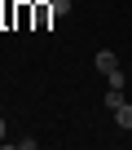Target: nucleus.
Returning <instances> with one entry per match:
<instances>
[{
  "instance_id": "39448f33",
  "label": "nucleus",
  "mask_w": 132,
  "mask_h": 150,
  "mask_svg": "<svg viewBox=\"0 0 132 150\" xmlns=\"http://www.w3.org/2000/svg\"><path fill=\"white\" fill-rule=\"evenodd\" d=\"M0 141H5V119H0Z\"/></svg>"
},
{
  "instance_id": "f257e3e1",
  "label": "nucleus",
  "mask_w": 132,
  "mask_h": 150,
  "mask_svg": "<svg viewBox=\"0 0 132 150\" xmlns=\"http://www.w3.org/2000/svg\"><path fill=\"white\" fill-rule=\"evenodd\" d=\"M97 71H101V75H110V71H119V57H114L110 49H101V53H97Z\"/></svg>"
},
{
  "instance_id": "7ed1b4c3",
  "label": "nucleus",
  "mask_w": 132,
  "mask_h": 150,
  "mask_svg": "<svg viewBox=\"0 0 132 150\" xmlns=\"http://www.w3.org/2000/svg\"><path fill=\"white\" fill-rule=\"evenodd\" d=\"M48 9H53V18H66L71 13V0H48Z\"/></svg>"
},
{
  "instance_id": "20e7f679",
  "label": "nucleus",
  "mask_w": 132,
  "mask_h": 150,
  "mask_svg": "<svg viewBox=\"0 0 132 150\" xmlns=\"http://www.w3.org/2000/svg\"><path fill=\"white\" fill-rule=\"evenodd\" d=\"M106 106L119 110V106H123V88H110V93H106Z\"/></svg>"
},
{
  "instance_id": "f03ea898",
  "label": "nucleus",
  "mask_w": 132,
  "mask_h": 150,
  "mask_svg": "<svg viewBox=\"0 0 132 150\" xmlns=\"http://www.w3.org/2000/svg\"><path fill=\"white\" fill-rule=\"evenodd\" d=\"M114 124H119V128H132V106H128V102L114 110Z\"/></svg>"
}]
</instances>
